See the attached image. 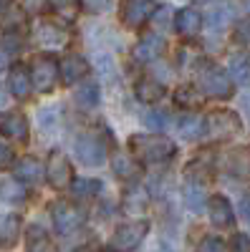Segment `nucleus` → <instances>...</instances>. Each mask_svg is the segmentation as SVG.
Returning a JSON list of instances; mask_svg holds the SVG:
<instances>
[{
    "label": "nucleus",
    "instance_id": "f257e3e1",
    "mask_svg": "<svg viewBox=\"0 0 250 252\" xmlns=\"http://www.w3.org/2000/svg\"><path fill=\"white\" fill-rule=\"evenodd\" d=\"M129 152L142 164H167L177 154V146L167 136H147V134H134L129 136Z\"/></svg>",
    "mask_w": 250,
    "mask_h": 252
},
{
    "label": "nucleus",
    "instance_id": "f03ea898",
    "mask_svg": "<svg viewBox=\"0 0 250 252\" xmlns=\"http://www.w3.org/2000/svg\"><path fill=\"white\" fill-rule=\"evenodd\" d=\"M243 131V121L230 109H217L205 116V136L210 141H227Z\"/></svg>",
    "mask_w": 250,
    "mask_h": 252
},
{
    "label": "nucleus",
    "instance_id": "7ed1b4c3",
    "mask_svg": "<svg viewBox=\"0 0 250 252\" xmlns=\"http://www.w3.org/2000/svg\"><path fill=\"white\" fill-rule=\"evenodd\" d=\"M197 76H200V86H202L205 96H210V98H230L233 96V76L225 68L215 66V63H202Z\"/></svg>",
    "mask_w": 250,
    "mask_h": 252
},
{
    "label": "nucleus",
    "instance_id": "20e7f679",
    "mask_svg": "<svg viewBox=\"0 0 250 252\" xmlns=\"http://www.w3.org/2000/svg\"><path fill=\"white\" fill-rule=\"evenodd\" d=\"M149 235V222L147 220H132V222H124L114 229V235L109 240V250L111 252H132L137 250L144 237Z\"/></svg>",
    "mask_w": 250,
    "mask_h": 252
},
{
    "label": "nucleus",
    "instance_id": "39448f33",
    "mask_svg": "<svg viewBox=\"0 0 250 252\" xmlns=\"http://www.w3.org/2000/svg\"><path fill=\"white\" fill-rule=\"evenodd\" d=\"M31 78H33V89L38 94H48L56 86V81L61 78V63H56V58L48 53L36 56L31 63Z\"/></svg>",
    "mask_w": 250,
    "mask_h": 252
},
{
    "label": "nucleus",
    "instance_id": "423d86ee",
    "mask_svg": "<svg viewBox=\"0 0 250 252\" xmlns=\"http://www.w3.org/2000/svg\"><path fill=\"white\" fill-rule=\"evenodd\" d=\"M73 154L83 166H101L107 161V144L96 134H81L73 144Z\"/></svg>",
    "mask_w": 250,
    "mask_h": 252
},
{
    "label": "nucleus",
    "instance_id": "0eeeda50",
    "mask_svg": "<svg viewBox=\"0 0 250 252\" xmlns=\"http://www.w3.org/2000/svg\"><path fill=\"white\" fill-rule=\"evenodd\" d=\"M46 179L53 189H66L73 184V169H71V161L66 154H61V152H53L48 157V164H46Z\"/></svg>",
    "mask_w": 250,
    "mask_h": 252
},
{
    "label": "nucleus",
    "instance_id": "6e6552de",
    "mask_svg": "<svg viewBox=\"0 0 250 252\" xmlns=\"http://www.w3.org/2000/svg\"><path fill=\"white\" fill-rule=\"evenodd\" d=\"M51 217H53V224L58 229V235H71V232H76V229L83 224L81 209L73 207L71 202H64V199L51 207Z\"/></svg>",
    "mask_w": 250,
    "mask_h": 252
},
{
    "label": "nucleus",
    "instance_id": "1a4fd4ad",
    "mask_svg": "<svg viewBox=\"0 0 250 252\" xmlns=\"http://www.w3.org/2000/svg\"><path fill=\"white\" fill-rule=\"evenodd\" d=\"M152 10H154L152 0H121V5H119L124 26H129V28H142L152 18Z\"/></svg>",
    "mask_w": 250,
    "mask_h": 252
},
{
    "label": "nucleus",
    "instance_id": "9d476101",
    "mask_svg": "<svg viewBox=\"0 0 250 252\" xmlns=\"http://www.w3.org/2000/svg\"><path fill=\"white\" fill-rule=\"evenodd\" d=\"M0 136H8L15 141L28 139V119L20 111H3L0 114Z\"/></svg>",
    "mask_w": 250,
    "mask_h": 252
},
{
    "label": "nucleus",
    "instance_id": "9b49d317",
    "mask_svg": "<svg viewBox=\"0 0 250 252\" xmlns=\"http://www.w3.org/2000/svg\"><path fill=\"white\" fill-rule=\"evenodd\" d=\"M89 73V61L83 56H66L64 61H61V81L66 83V86H73V83H78L83 76Z\"/></svg>",
    "mask_w": 250,
    "mask_h": 252
},
{
    "label": "nucleus",
    "instance_id": "f8f14e48",
    "mask_svg": "<svg viewBox=\"0 0 250 252\" xmlns=\"http://www.w3.org/2000/svg\"><path fill=\"white\" fill-rule=\"evenodd\" d=\"M207 212H210V222H213L215 227H220V229H227V227L235 224V212H233L230 202H227L222 194H215V197L210 199Z\"/></svg>",
    "mask_w": 250,
    "mask_h": 252
},
{
    "label": "nucleus",
    "instance_id": "ddd939ff",
    "mask_svg": "<svg viewBox=\"0 0 250 252\" xmlns=\"http://www.w3.org/2000/svg\"><path fill=\"white\" fill-rule=\"evenodd\" d=\"M175 28L182 38H195L202 28V15L197 8H182L175 15Z\"/></svg>",
    "mask_w": 250,
    "mask_h": 252
},
{
    "label": "nucleus",
    "instance_id": "4468645a",
    "mask_svg": "<svg viewBox=\"0 0 250 252\" xmlns=\"http://www.w3.org/2000/svg\"><path fill=\"white\" fill-rule=\"evenodd\" d=\"M162 51H164V38L157 33H149L134 46V58L142 63H149V61H157L162 56Z\"/></svg>",
    "mask_w": 250,
    "mask_h": 252
},
{
    "label": "nucleus",
    "instance_id": "2eb2a0df",
    "mask_svg": "<svg viewBox=\"0 0 250 252\" xmlns=\"http://www.w3.org/2000/svg\"><path fill=\"white\" fill-rule=\"evenodd\" d=\"M8 86H10V94L15 98H28L31 89H33V78H31V71L26 66H13L10 68V76H8Z\"/></svg>",
    "mask_w": 250,
    "mask_h": 252
},
{
    "label": "nucleus",
    "instance_id": "dca6fc26",
    "mask_svg": "<svg viewBox=\"0 0 250 252\" xmlns=\"http://www.w3.org/2000/svg\"><path fill=\"white\" fill-rule=\"evenodd\" d=\"M111 169L119 179H137L142 174V166H139V159L137 157H129L124 152H114L111 157Z\"/></svg>",
    "mask_w": 250,
    "mask_h": 252
},
{
    "label": "nucleus",
    "instance_id": "f3484780",
    "mask_svg": "<svg viewBox=\"0 0 250 252\" xmlns=\"http://www.w3.org/2000/svg\"><path fill=\"white\" fill-rule=\"evenodd\" d=\"M134 96L139 98V101H144V103H157L162 96H164V86L157 81V78H152V76H144V78H139L137 81V86H134Z\"/></svg>",
    "mask_w": 250,
    "mask_h": 252
},
{
    "label": "nucleus",
    "instance_id": "a211bd4d",
    "mask_svg": "<svg viewBox=\"0 0 250 252\" xmlns=\"http://www.w3.org/2000/svg\"><path fill=\"white\" fill-rule=\"evenodd\" d=\"M73 101L78 103L83 111L96 109V106H99V101H101V94H99L96 81H83L81 86L76 89V94H73Z\"/></svg>",
    "mask_w": 250,
    "mask_h": 252
},
{
    "label": "nucleus",
    "instance_id": "6ab92c4d",
    "mask_svg": "<svg viewBox=\"0 0 250 252\" xmlns=\"http://www.w3.org/2000/svg\"><path fill=\"white\" fill-rule=\"evenodd\" d=\"M51 247V237L48 229L40 224H28L26 229V252H48Z\"/></svg>",
    "mask_w": 250,
    "mask_h": 252
},
{
    "label": "nucleus",
    "instance_id": "aec40b11",
    "mask_svg": "<svg viewBox=\"0 0 250 252\" xmlns=\"http://www.w3.org/2000/svg\"><path fill=\"white\" fill-rule=\"evenodd\" d=\"M28 197V189L20 179H0V202H8V204H20Z\"/></svg>",
    "mask_w": 250,
    "mask_h": 252
},
{
    "label": "nucleus",
    "instance_id": "412c9836",
    "mask_svg": "<svg viewBox=\"0 0 250 252\" xmlns=\"http://www.w3.org/2000/svg\"><path fill=\"white\" fill-rule=\"evenodd\" d=\"M20 232V220L15 215H0V247H13Z\"/></svg>",
    "mask_w": 250,
    "mask_h": 252
},
{
    "label": "nucleus",
    "instance_id": "4be33fe9",
    "mask_svg": "<svg viewBox=\"0 0 250 252\" xmlns=\"http://www.w3.org/2000/svg\"><path fill=\"white\" fill-rule=\"evenodd\" d=\"M177 131H179V136H184L187 141H190V139H200V136H205V119H200V116H195V114H187V116L179 119Z\"/></svg>",
    "mask_w": 250,
    "mask_h": 252
},
{
    "label": "nucleus",
    "instance_id": "5701e85b",
    "mask_svg": "<svg viewBox=\"0 0 250 252\" xmlns=\"http://www.w3.org/2000/svg\"><path fill=\"white\" fill-rule=\"evenodd\" d=\"M36 35H38V40L43 46H64L66 43V31L53 26V23H40Z\"/></svg>",
    "mask_w": 250,
    "mask_h": 252
},
{
    "label": "nucleus",
    "instance_id": "b1692460",
    "mask_svg": "<svg viewBox=\"0 0 250 252\" xmlns=\"http://www.w3.org/2000/svg\"><path fill=\"white\" fill-rule=\"evenodd\" d=\"M202 101H205V96L195 86H179L175 91V103L182 106V109H200Z\"/></svg>",
    "mask_w": 250,
    "mask_h": 252
},
{
    "label": "nucleus",
    "instance_id": "393cba45",
    "mask_svg": "<svg viewBox=\"0 0 250 252\" xmlns=\"http://www.w3.org/2000/svg\"><path fill=\"white\" fill-rule=\"evenodd\" d=\"M58 121H61V106L58 103H51V106H43L38 111V126L43 134H53Z\"/></svg>",
    "mask_w": 250,
    "mask_h": 252
},
{
    "label": "nucleus",
    "instance_id": "a878e982",
    "mask_svg": "<svg viewBox=\"0 0 250 252\" xmlns=\"http://www.w3.org/2000/svg\"><path fill=\"white\" fill-rule=\"evenodd\" d=\"M15 174L20 179H26V182H36V179H40V174H43V166H40V161L36 157H23L15 164Z\"/></svg>",
    "mask_w": 250,
    "mask_h": 252
},
{
    "label": "nucleus",
    "instance_id": "bb28decb",
    "mask_svg": "<svg viewBox=\"0 0 250 252\" xmlns=\"http://www.w3.org/2000/svg\"><path fill=\"white\" fill-rule=\"evenodd\" d=\"M184 204L190 212H202L205 209V189L197 182H187L184 184Z\"/></svg>",
    "mask_w": 250,
    "mask_h": 252
},
{
    "label": "nucleus",
    "instance_id": "cd10ccee",
    "mask_svg": "<svg viewBox=\"0 0 250 252\" xmlns=\"http://www.w3.org/2000/svg\"><path fill=\"white\" fill-rule=\"evenodd\" d=\"M233 76L235 83H240V86H250V58L245 56H233L230 58V71H227Z\"/></svg>",
    "mask_w": 250,
    "mask_h": 252
},
{
    "label": "nucleus",
    "instance_id": "c85d7f7f",
    "mask_svg": "<svg viewBox=\"0 0 250 252\" xmlns=\"http://www.w3.org/2000/svg\"><path fill=\"white\" fill-rule=\"evenodd\" d=\"M99 189H101V182L99 179L83 177V179H76L73 182V194L76 197H94V194H99Z\"/></svg>",
    "mask_w": 250,
    "mask_h": 252
},
{
    "label": "nucleus",
    "instance_id": "c756f323",
    "mask_svg": "<svg viewBox=\"0 0 250 252\" xmlns=\"http://www.w3.org/2000/svg\"><path fill=\"white\" fill-rule=\"evenodd\" d=\"M51 3V8L58 13V15H64V18H69V20H73L76 18V13H78V0H48Z\"/></svg>",
    "mask_w": 250,
    "mask_h": 252
},
{
    "label": "nucleus",
    "instance_id": "7c9ffc66",
    "mask_svg": "<svg viewBox=\"0 0 250 252\" xmlns=\"http://www.w3.org/2000/svg\"><path fill=\"white\" fill-rule=\"evenodd\" d=\"M197 252H227V247H225V242L220 237H205L197 245Z\"/></svg>",
    "mask_w": 250,
    "mask_h": 252
},
{
    "label": "nucleus",
    "instance_id": "2f4dec72",
    "mask_svg": "<svg viewBox=\"0 0 250 252\" xmlns=\"http://www.w3.org/2000/svg\"><path fill=\"white\" fill-rule=\"evenodd\" d=\"M235 40H238L240 46H250V18L238 20V26H235Z\"/></svg>",
    "mask_w": 250,
    "mask_h": 252
},
{
    "label": "nucleus",
    "instance_id": "473e14b6",
    "mask_svg": "<svg viewBox=\"0 0 250 252\" xmlns=\"http://www.w3.org/2000/svg\"><path fill=\"white\" fill-rule=\"evenodd\" d=\"M78 3L86 13H104V10H109L111 0H78Z\"/></svg>",
    "mask_w": 250,
    "mask_h": 252
},
{
    "label": "nucleus",
    "instance_id": "72a5a7b5",
    "mask_svg": "<svg viewBox=\"0 0 250 252\" xmlns=\"http://www.w3.org/2000/svg\"><path fill=\"white\" fill-rule=\"evenodd\" d=\"M142 121L147 124L149 129L159 131L162 126H164V114H162V111H147V114H144V119H142Z\"/></svg>",
    "mask_w": 250,
    "mask_h": 252
},
{
    "label": "nucleus",
    "instance_id": "f704fd0d",
    "mask_svg": "<svg viewBox=\"0 0 250 252\" xmlns=\"http://www.w3.org/2000/svg\"><path fill=\"white\" fill-rule=\"evenodd\" d=\"M3 48H5V51H10V53L20 48V35H18V31L5 33V38H3Z\"/></svg>",
    "mask_w": 250,
    "mask_h": 252
},
{
    "label": "nucleus",
    "instance_id": "c9c22d12",
    "mask_svg": "<svg viewBox=\"0 0 250 252\" xmlns=\"http://www.w3.org/2000/svg\"><path fill=\"white\" fill-rule=\"evenodd\" d=\"M230 250H233V252H250V237H248V235H235Z\"/></svg>",
    "mask_w": 250,
    "mask_h": 252
},
{
    "label": "nucleus",
    "instance_id": "e433bc0d",
    "mask_svg": "<svg viewBox=\"0 0 250 252\" xmlns=\"http://www.w3.org/2000/svg\"><path fill=\"white\" fill-rule=\"evenodd\" d=\"M238 209H240V217L250 222V194H245V197L240 199V204H238Z\"/></svg>",
    "mask_w": 250,
    "mask_h": 252
},
{
    "label": "nucleus",
    "instance_id": "4c0bfd02",
    "mask_svg": "<svg viewBox=\"0 0 250 252\" xmlns=\"http://www.w3.org/2000/svg\"><path fill=\"white\" fill-rule=\"evenodd\" d=\"M10 159H13V152L8 149L5 144H0V169H3V166H8Z\"/></svg>",
    "mask_w": 250,
    "mask_h": 252
},
{
    "label": "nucleus",
    "instance_id": "58836bf2",
    "mask_svg": "<svg viewBox=\"0 0 250 252\" xmlns=\"http://www.w3.org/2000/svg\"><path fill=\"white\" fill-rule=\"evenodd\" d=\"M43 3H48V0H26V8H31V10H40V5Z\"/></svg>",
    "mask_w": 250,
    "mask_h": 252
},
{
    "label": "nucleus",
    "instance_id": "ea45409f",
    "mask_svg": "<svg viewBox=\"0 0 250 252\" xmlns=\"http://www.w3.org/2000/svg\"><path fill=\"white\" fill-rule=\"evenodd\" d=\"M240 103H243V109H245V114L250 116V94H243V96H240Z\"/></svg>",
    "mask_w": 250,
    "mask_h": 252
},
{
    "label": "nucleus",
    "instance_id": "a19ab883",
    "mask_svg": "<svg viewBox=\"0 0 250 252\" xmlns=\"http://www.w3.org/2000/svg\"><path fill=\"white\" fill-rule=\"evenodd\" d=\"M5 103V91H3V86H0V106Z\"/></svg>",
    "mask_w": 250,
    "mask_h": 252
},
{
    "label": "nucleus",
    "instance_id": "79ce46f5",
    "mask_svg": "<svg viewBox=\"0 0 250 252\" xmlns=\"http://www.w3.org/2000/svg\"><path fill=\"white\" fill-rule=\"evenodd\" d=\"M0 68H5V58H3V53H0Z\"/></svg>",
    "mask_w": 250,
    "mask_h": 252
},
{
    "label": "nucleus",
    "instance_id": "37998d69",
    "mask_svg": "<svg viewBox=\"0 0 250 252\" xmlns=\"http://www.w3.org/2000/svg\"><path fill=\"white\" fill-rule=\"evenodd\" d=\"M248 8H250V0H248Z\"/></svg>",
    "mask_w": 250,
    "mask_h": 252
}]
</instances>
